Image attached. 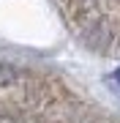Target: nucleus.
Masks as SVG:
<instances>
[{"mask_svg":"<svg viewBox=\"0 0 120 123\" xmlns=\"http://www.w3.org/2000/svg\"><path fill=\"white\" fill-rule=\"evenodd\" d=\"M14 79H17V71L11 66H3V63H0V88H3V85H11Z\"/></svg>","mask_w":120,"mask_h":123,"instance_id":"obj_1","label":"nucleus"}]
</instances>
